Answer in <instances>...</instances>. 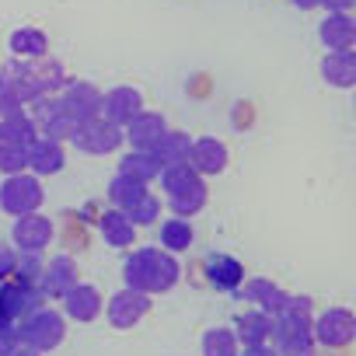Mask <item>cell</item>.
I'll return each instance as SVG.
<instances>
[{
	"mask_svg": "<svg viewBox=\"0 0 356 356\" xmlns=\"http://www.w3.org/2000/svg\"><path fill=\"white\" fill-rule=\"evenodd\" d=\"M178 276H182V266L175 262V255L161 252V248H133L122 262V280L126 286L154 297V293H168Z\"/></svg>",
	"mask_w": 356,
	"mask_h": 356,
	"instance_id": "1",
	"label": "cell"
},
{
	"mask_svg": "<svg viewBox=\"0 0 356 356\" xmlns=\"http://www.w3.org/2000/svg\"><path fill=\"white\" fill-rule=\"evenodd\" d=\"M269 349L276 356H311V297H286L283 311L273 318L269 328Z\"/></svg>",
	"mask_w": 356,
	"mask_h": 356,
	"instance_id": "2",
	"label": "cell"
},
{
	"mask_svg": "<svg viewBox=\"0 0 356 356\" xmlns=\"http://www.w3.org/2000/svg\"><path fill=\"white\" fill-rule=\"evenodd\" d=\"M161 189L168 196V207L175 210V217H196L207 207V182L189 168V164H171L161 168Z\"/></svg>",
	"mask_w": 356,
	"mask_h": 356,
	"instance_id": "3",
	"label": "cell"
},
{
	"mask_svg": "<svg viewBox=\"0 0 356 356\" xmlns=\"http://www.w3.org/2000/svg\"><path fill=\"white\" fill-rule=\"evenodd\" d=\"M46 193H42V178H35L32 171L22 175H4L0 182V210L11 217H25V213H39Z\"/></svg>",
	"mask_w": 356,
	"mask_h": 356,
	"instance_id": "4",
	"label": "cell"
},
{
	"mask_svg": "<svg viewBox=\"0 0 356 356\" xmlns=\"http://www.w3.org/2000/svg\"><path fill=\"white\" fill-rule=\"evenodd\" d=\"M63 335H67V321H63V314L53 311V307H35L29 318H22V328H18L22 346H29V349H35V353L56 349V346L63 342Z\"/></svg>",
	"mask_w": 356,
	"mask_h": 356,
	"instance_id": "5",
	"label": "cell"
},
{
	"mask_svg": "<svg viewBox=\"0 0 356 356\" xmlns=\"http://www.w3.org/2000/svg\"><path fill=\"white\" fill-rule=\"evenodd\" d=\"M311 339H314V346H325V349H346L356 339V318H353V311H346V307L321 311L311 321Z\"/></svg>",
	"mask_w": 356,
	"mask_h": 356,
	"instance_id": "6",
	"label": "cell"
},
{
	"mask_svg": "<svg viewBox=\"0 0 356 356\" xmlns=\"http://www.w3.org/2000/svg\"><path fill=\"white\" fill-rule=\"evenodd\" d=\"M42 95V84L32 70V60H15L8 67H0V98H8L15 105H29Z\"/></svg>",
	"mask_w": 356,
	"mask_h": 356,
	"instance_id": "7",
	"label": "cell"
},
{
	"mask_svg": "<svg viewBox=\"0 0 356 356\" xmlns=\"http://www.w3.org/2000/svg\"><path fill=\"white\" fill-rule=\"evenodd\" d=\"M70 143H74L77 150L91 154V157H102V154H112V150H119V147H122V129L98 115V119L81 122V126H77V133L70 136Z\"/></svg>",
	"mask_w": 356,
	"mask_h": 356,
	"instance_id": "8",
	"label": "cell"
},
{
	"mask_svg": "<svg viewBox=\"0 0 356 356\" xmlns=\"http://www.w3.org/2000/svg\"><path fill=\"white\" fill-rule=\"evenodd\" d=\"M102 311L108 314V325H112V328H133V325H140V321L147 318L150 297L140 293V290H133V286H122L119 293L108 297V304H105Z\"/></svg>",
	"mask_w": 356,
	"mask_h": 356,
	"instance_id": "9",
	"label": "cell"
},
{
	"mask_svg": "<svg viewBox=\"0 0 356 356\" xmlns=\"http://www.w3.org/2000/svg\"><path fill=\"white\" fill-rule=\"evenodd\" d=\"M60 105L74 122H88V119L102 115V91L84 84V81H67L63 95H60Z\"/></svg>",
	"mask_w": 356,
	"mask_h": 356,
	"instance_id": "10",
	"label": "cell"
},
{
	"mask_svg": "<svg viewBox=\"0 0 356 356\" xmlns=\"http://www.w3.org/2000/svg\"><path fill=\"white\" fill-rule=\"evenodd\" d=\"M11 241H15V252H39L42 255V248L53 241V220L42 213H25L15 220Z\"/></svg>",
	"mask_w": 356,
	"mask_h": 356,
	"instance_id": "11",
	"label": "cell"
},
{
	"mask_svg": "<svg viewBox=\"0 0 356 356\" xmlns=\"http://www.w3.org/2000/svg\"><path fill=\"white\" fill-rule=\"evenodd\" d=\"M81 280H77V262L70 255H56L42 266V276H39V293L42 297H53V300H63L67 290H74Z\"/></svg>",
	"mask_w": 356,
	"mask_h": 356,
	"instance_id": "12",
	"label": "cell"
},
{
	"mask_svg": "<svg viewBox=\"0 0 356 356\" xmlns=\"http://www.w3.org/2000/svg\"><path fill=\"white\" fill-rule=\"evenodd\" d=\"M35 307H42V293L39 286H25V283H8L4 290H0V321H22L29 318Z\"/></svg>",
	"mask_w": 356,
	"mask_h": 356,
	"instance_id": "13",
	"label": "cell"
},
{
	"mask_svg": "<svg viewBox=\"0 0 356 356\" xmlns=\"http://www.w3.org/2000/svg\"><path fill=\"white\" fill-rule=\"evenodd\" d=\"M200 178L207 175H220L227 168V143L217 140V136H203V140H193V150H189V161H186Z\"/></svg>",
	"mask_w": 356,
	"mask_h": 356,
	"instance_id": "14",
	"label": "cell"
},
{
	"mask_svg": "<svg viewBox=\"0 0 356 356\" xmlns=\"http://www.w3.org/2000/svg\"><path fill=\"white\" fill-rule=\"evenodd\" d=\"M136 112H143V95L136 88H112L108 95H102V119H108L112 126H126Z\"/></svg>",
	"mask_w": 356,
	"mask_h": 356,
	"instance_id": "15",
	"label": "cell"
},
{
	"mask_svg": "<svg viewBox=\"0 0 356 356\" xmlns=\"http://www.w3.org/2000/svg\"><path fill=\"white\" fill-rule=\"evenodd\" d=\"M102 307H105V300H102L98 286H91V283H77L74 290L63 293V314L70 321H84L88 325V321H95L102 314Z\"/></svg>",
	"mask_w": 356,
	"mask_h": 356,
	"instance_id": "16",
	"label": "cell"
},
{
	"mask_svg": "<svg viewBox=\"0 0 356 356\" xmlns=\"http://www.w3.org/2000/svg\"><path fill=\"white\" fill-rule=\"evenodd\" d=\"M164 129H168V122H164L161 112H136V115L122 126V140H129L133 150H150V147L161 140Z\"/></svg>",
	"mask_w": 356,
	"mask_h": 356,
	"instance_id": "17",
	"label": "cell"
},
{
	"mask_svg": "<svg viewBox=\"0 0 356 356\" xmlns=\"http://www.w3.org/2000/svg\"><path fill=\"white\" fill-rule=\"evenodd\" d=\"M67 164V154H63V143L49 140V136H35L32 147H29V171L35 178H46V175H56L63 171Z\"/></svg>",
	"mask_w": 356,
	"mask_h": 356,
	"instance_id": "18",
	"label": "cell"
},
{
	"mask_svg": "<svg viewBox=\"0 0 356 356\" xmlns=\"http://www.w3.org/2000/svg\"><path fill=\"white\" fill-rule=\"evenodd\" d=\"M318 35H321V42L328 46V53L353 49V42H356V25H353L349 11H328V18L321 22Z\"/></svg>",
	"mask_w": 356,
	"mask_h": 356,
	"instance_id": "19",
	"label": "cell"
},
{
	"mask_svg": "<svg viewBox=\"0 0 356 356\" xmlns=\"http://www.w3.org/2000/svg\"><path fill=\"white\" fill-rule=\"evenodd\" d=\"M241 286H245V300H252V304H255V311H266L269 318H276V314L283 311L286 297H290V293H283L273 280H262V276L245 280Z\"/></svg>",
	"mask_w": 356,
	"mask_h": 356,
	"instance_id": "20",
	"label": "cell"
},
{
	"mask_svg": "<svg viewBox=\"0 0 356 356\" xmlns=\"http://www.w3.org/2000/svg\"><path fill=\"white\" fill-rule=\"evenodd\" d=\"M189 150H193V136H189V133H178V129H164L161 140L150 147V154L161 161V168L186 164V161H189Z\"/></svg>",
	"mask_w": 356,
	"mask_h": 356,
	"instance_id": "21",
	"label": "cell"
},
{
	"mask_svg": "<svg viewBox=\"0 0 356 356\" xmlns=\"http://www.w3.org/2000/svg\"><path fill=\"white\" fill-rule=\"evenodd\" d=\"M207 280L217 290H238L245 283V266L234 255H210L207 259Z\"/></svg>",
	"mask_w": 356,
	"mask_h": 356,
	"instance_id": "22",
	"label": "cell"
},
{
	"mask_svg": "<svg viewBox=\"0 0 356 356\" xmlns=\"http://www.w3.org/2000/svg\"><path fill=\"white\" fill-rule=\"evenodd\" d=\"M39 136L35 122L29 112H8V115H0V143H8V147H32V140Z\"/></svg>",
	"mask_w": 356,
	"mask_h": 356,
	"instance_id": "23",
	"label": "cell"
},
{
	"mask_svg": "<svg viewBox=\"0 0 356 356\" xmlns=\"http://www.w3.org/2000/svg\"><path fill=\"white\" fill-rule=\"evenodd\" d=\"M98 231L105 238V245L112 248H133L136 245V227L129 224V217L122 210H105L98 220Z\"/></svg>",
	"mask_w": 356,
	"mask_h": 356,
	"instance_id": "24",
	"label": "cell"
},
{
	"mask_svg": "<svg viewBox=\"0 0 356 356\" xmlns=\"http://www.w3.org/2000/svg\"><path fill=\"white\" fill-rule=\"evenodd\" d=\"M321 77H325L332 88H353V84H356V56H353V49L328 53V56L321 60Z\"/></svg>",
	"mask_w": 356,
	"mask_h": 356,
	"instance_id": "25",
	"label": "cell"
},
{
	"mask_svg": "<svg viewBox=\"0 0 356 356\" xmlns=\"http://www.w3.org/2000/svg\"><path fill=\"white\" fill-rule=\"evenodd\" d=\"M234 335H238V346H266L269 342V328H273V318L266 311H245L234 318Z\"/></svg>",
	"mask_w": 356,
	"mask_h": 356,
	"instance_id": "26",
	"label": "cell"
},
{
	"mask_svg": "<svg viewBox=\"0 0 356 356\" xmlns=\"http://www.w3.org/2000/svg\"><path fill=\"white\" fill-rule=\"evenodd\" d=\"M119 175H126V178H133V182L147 186V182H154V178L161 175V161L150 150H129L119 161Z\"/></svg>",
	"mask_w": 356,
	"mask_h": 356,
	"instance_id": "27",
	"label": "cell"
},
{
	"mask_svg": "<svg viewBox=\"0 0 356 356\" xmlns=\"http://www.w3.org/2000/svg\"><path fill=\"white\" fill-rule=\"evenodd\" d=\"M193 238H196V234H193V224L182 220V217H171V220L161 224V252H168V255L189 252Z\"/></svg>",
	"mask_w": 356,
	"mask_h": 356,
	"instance_id": "28",
	"label": "cell"
},
{
	"mask_svg": "<svg viewBox=\"0 0 356 356\" xmlns=\"http://www.w3.org/2000/svg\"><path fill=\"white\" fill-rule=\"evenodd\" d=\"M11 53L15 60H42L49 53V39L39 29H18L11 35Z\"/></svg>",
	"mask_w": 356,
	"mask_h": 356,
	"instance_id": "29",
	"label": "cell"
},
{
	"mask_svg": "<svg viewBox=\"0 0 356 356\" xmlns=\"http://www.w3.org/2000/svg\"><path fill=\"white\" fill-rule=\"evenodd\" d=\"M143 193H147V186L133 182V178H126V175H115L112 182H108V203H112V210H126V207H133Z\"/></svg>",
	"mask_w": 356,
	"mask_h": 356,
	"instance_id": "30",
	"label": "cell"
},
{
	"mask_svg": "<svg viewBox=\"0 0 356 356\" xmlns=\"http://www.w3.org/2000/svg\"><path fill=\"white\" fill-rule=\"evenodd\" d=\"M238 353H241V346L231 328H210L203 335V356H238Z\"/></svg>",
	"mask_w": 356,
	"mask_h": 356,
	"instance_id": "31",
	"label": "cell"
},
{
	"mask_svg": "<svg viewBox=\"0 0 356 356\" xmlns=\"http://www.w3.org/2000/svg\"><path fill=\"white\" fill-rule=\"evenodd\" d=\"M42 255L39 252H18L15 259V283H25V286H39V276H42Z\"/></svg>",
	"mask_w": 356,
	"mask_h": 356,
	"instance_id": "32",
	"label": "cell"
},
{
	"mask_svg": "<svg viewBox=\"0 0 356 356\" xmlns=\"http://www.w3.org/2000/svg\"><path fill=\"white\" fill-rule=\"evenodd\" d=\"M122 213L129 217V224H133V227H143V224H154V220L161 217V200H157L154 193H143V196H140V200H136L133 207H126Z\"/></svg>",
	"mask_w": 356,
	"mask_h": 356,
	"instance_id": "33",
	"label": "cell"
},
{
	"mask_svg": "<svg viewBox=\"0 0 356 356\" xmlns=\"http://www.w3.org/2000/svg\"><path fill=\"white\" fill-rule=\"evenodd\" d=\"M0 171H4V175L29 171V147H8V143H0Z\"/></svg>",
	"mask_w": 356,
	"mask_h": 356,
	"instance_id": "34",
	"label": "cell"
},
{
	"mask_svg": "<svg viewBox=\"0 0 356 356\" xmlns=\"http://www.w3.org/2000/svg\"><path fill=\"white\" fill-rule=\"evenodd\" d=\"M22 339H18V328L15 325H0V356H8L11 349H18Z\"/></svg>",
	"mask_w": 356,
	"mask_h": 356,
	"instance_id": "35",
	"label": "cell"
},
{
	"mask_svg": "<svg viewBox=\"0 0 356 356\" xmlns=\"http://www.w3.org/2000/svg\"><path fill=\"white\" fill-rule=\"evenodd\" d=\"M15 259H18V252H15L11 245L0 241V280H8V276L15 273Z\"/></svg>",
	"mask_w": 356,
	"mask_h": 356,
	"instance_id": "36",
	"label": "cell"
},
{
	"mask_svg": "<svg viewBox=\"0 0 356 356\" xmlns=\"http://www.w3.org/2000/svg\"><path fill=\"white\" fill-rule=\"evenodd\" d=\"M238 356H276V353H273L269 342H266V346H245V353H238Z\"/></svg>",
	"mask_w": 356,
	"mask_h": 356,
	"instance_id": "37",
	"label": "cell"
},
{
	"mask_svg": "<svg viewBox=\"0 0 356 356\" xmlns=\"http://www.w3.org/2000/svg\"><path fill=\"white\" fill-rule=\"evenodd\" d=\"M321 4H325L328 11H349V8H353V0H321Z\"/></svg>",
	"mask_w": 356,
	"mask_h": 356,
	"instance_id": "38",
	"label": "cell"
},
{
	"mask_svg": "<svg viewBox=\"0 0 356 356\" xmlns=\"http://www.w3.org/2000/svg\"><path fill=\"white\" fill-rule=\"evenodd\" d=\"M8 356H39L35 349H29V346H18V349H11Z\"/></svg>",
	"mask_w": 356,
	"mask_h": 356,
	"instance_id": "39",
	"label": "cell"
},
{
	"mask_svg": "<svg viewBox=\"0 0 356 356\" xmlns=\"http://www.w3.org/2000/svg\"><path fill=\"white\" fill-rule=\"evenodd\" d=\"M293 4H297L300 11H311V8H318V4H321V0H293Z\"/></svg>",
	"mask_w": 356,
	"mask_h": 356,
	"instance_id": "40",
	"label": "cell"
},
{
	"mask_svg": "<svg viewBox=\"0 0 356 356\" xmlns=\"http://www.w3.org/2000/svg\"><path fill=\"white\" fill-rule=\"evenodd\" d=\"M0 115H4V98H0Z\"/></svg>",
	"mask_w": 356,
	"mask_h": 356,
	"instance_id": "41",
	"label": "cell"
}]
</instances>
